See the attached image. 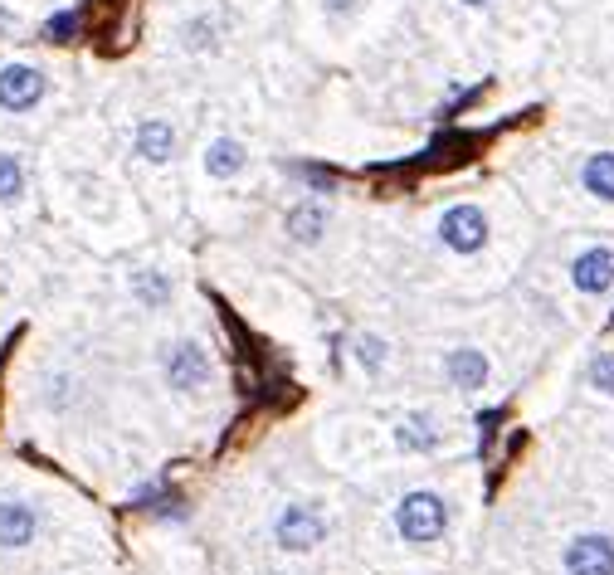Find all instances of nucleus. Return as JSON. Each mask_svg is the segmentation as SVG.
<instances>
[{"mask_svg":"<svg viewBox=\"0 0 614 575\" xmlns=\"http://www.w3.org/2000/svg\"><path fill=\"white\" fill-rule=\"evenodd\" d=\"M35 527H39V512L30 502H0V546L5 551H20L35 541Z\"/></svg>","mask_w":614,"mask_h":575,"instance_id":"obj_12","label":"nucleus"},{"mask_svg":"<svg viewBox=\"0 0 614 575\" xmlns=\"http://www.w3.org/2000/svg\"><path fill=\"white\" fill-rule=\"evenodd\" d=\"M561 561H566V575H614V537L610 532H580Z\"/></svg>","mask_w":614,"mask_h":575,"instance_id":"obj_6","label":"nucleus"},{"mask_svg":"<svg viewBox=\"0 0 614 575\" xmlns=\"http://www.w3.org/2000/svg\"><path fill=\"white\" fill-rule=\"evenodd\" d=\"M395 444L405 454H434L444 444V424L434 420V415H405V420L395 424Z\"/></svg>","mask_w":614,"mask_h":575,"instance_id":"obj_13","label":"nucleus"},{"mask_svg":"<svg viewBox=\"0 0 614 575\" xmlns=\"http://www.w3.org/2000/svg\"><path fill=\"white\" fill-rule=\"evenodd\" d=\"M580 186L595 195V200H610L614 205V152L585 156V166H580Z\"/></svg>","mask_w":614,"mask_h":575,"instance_id":"obj_15","label":"nucleus"},{"mask_svg":"<svg viewBox=\"0 0 614 575\" xmlns=\"http://www.w3.org/2000/svg\"><path fill=\"white\" fill-rule=\"evenodd\" d=\"M161 371H166V385L181 390V395H205V390L215 385V361H210V351L200 342H191V337L166 346Z\"/></svg>","mask_w":614,"mask_h":575,"instance_id":"obj_3","label":"nucleus"},{"mask_svg":"<svg viewBox=\"0 0 614 575\" xmlns=\"http://www.w3.org/2000/svg\"><path fill=\"white\" fill-rule=\"evenodd\" d=\"M132 293H137V303L147 307V312H166L171 298H176V288H171V278L161 269H132Z\"/></svg>","mask_w":614,"mask_h":575,"instance_id":"obj_14","label":"nucleus"},{"mask_svg":"<svg viewBox=\"0 0 614 575\" xmlns=\"http://www.w3.org/2000/svg\"><path fill=\"white\" fill-rule=\"evenodd\" d=\"M181 44L195 49V54H210V49H220V20L215 15H195L181 25Z\"/></svg>","mask_w":614,"mask_h":575,"instance_id":"obj_17","label":"nucleus"},{"mask_svg":"<svg viewBox=\"0 0 614 575\" xmlns=\"http://www.w3.org/2000/svg\"><path fill=\"white\" fill-rule=\"evenodd\" d=\"M25 195V166L15 152H0V205H15Z\"/></svg>","mask_w":614,"mask_h":575,"instance_id":"obj_19","label":"nucleus"},{"mask_svg":"<svg viewBox=\"0 0 614 575\" xmlns=\"http://www.w3.org/2000/svg\"><path fill=\"white\" fill-rule=\"evenodd\" d=\"M585 381H590V390H600V395H614V351H595L590 356Z\"/></svg>","mask_w":614,"mask_h":575,"instance_id":"obj_22","label":"nucleus"},{"mask_svg":"<svg viewBox=\"0 0 614 575\" xmlns=\"http://www.w3.org/2000/svg\"><path fill=\"white\" fill-rule=\"evenodd\" d=\"M283 230H288V239H293V244H317L322 234L332 230V210H327L322 200H298V205L288 210Z\"/></svg>","mask_w":614,"mask_h":575,"instance_id":"obj_11","label":"nucleus"},{"mask_svg":"<svg viewBox=\"0 0 614 575\" xmlns=\"http://www.w3.org/2000/svg\"><path fill=\"white\" fill-rule=\"evenodd\" d=\"M83 35V10H59V15H49V25H44V39L49 44H74Z\"/></svg>","mask_w":614,"mask_h":575,"instance_id":"obj_20","label":"nucleus"},{"mask_svg":"<svg viewBox=\"0 0 614 575\" xmlns=\"http://www.w3.org/2000/svg\"><path fill=\"white\" fill-rule=\"evenodd\" d=\"M571 283H576V293H585V298L610 293V288H614V249H610V244L580 249L576 264H571Z\"/></svg>","mask_w":614,"mask_h":575,"instance_id":"obj_8","label":"nucleus"},{"mask_svg":"<svg viewBox=\"0 0 614 575\" xmlns=\"http://www.w3.org/2000/svg\"><path fill=\"white\" fill-rule=\"evenodd\" d=\"M346 10H356V0H327V15H346Z\"/></svg>","mask_w":614,"mask_h":575,"instance_id":"obj_23","label":"nucleus"},{"mask_svg":"<svg viewBox=\"0 0 614 575\" xmlns=\"http://www.w3.org/2000/svg\"><path fill=\"white\" fill-rule=\"evenodd\" d=\"M293 176H298L312 195H332L337 191V181H342L337 171H327V166H317V161H298V166H293Z\"/></svg>","mask_w":614,"mask_h":575,"instance_id":"obj_21","label":"nucleus"},{"mask_svg":"<svg viewBox=\"0 0 614 575\" xmlns=\"http://www.w3.org/2000/svg\"><path fill=\"white\" fill-rule=\"evenodd\" d=\"M176 147H181V137H176V127L166 117H142L137 132H132V152L142 161H152V166H166L176 156Z\"/></svg>","mask_w":614,"mask_h":575,"instance_id":"obj_9","label":"nucleus"},{"mask_svg":"<svg viewBox=\"0 0 614 575\" xmlns=\"http://www.w3.org/2000/svg\"><path fill=\"white\" fill-rule=\"evenodd\" d=\"M478 152V137H463V132H449V137H439V142H429V152L420 156L424 166H459L468 156Z\"/></svg>","mask_w":614,"mask_h":575,"instance_id":"obj_16","label":"nucleus"},{"mask_svg":"<svg viewBox=\"0 0 614 575\" xmlns=\"http://www.w3.org/2000/svg\"><path fill=\"white\" fill-rule=\"evenodd\" d=\"M200 166H205L210 181H234V176H244V166H249V147H244L239 137H230V132H220V137L205 142Z\"/></svg>","mask_w":614,"mask_h":575,"instance_id":"obj_10","label":"nucleus"},{"mask_svg":"<svg viewBox=\"0 0 614 575\" xmlns=\"http://www.w3.org/2000/svg\"><path fill=\"white\" fill-rule=\"evenodd\" d=\"M49 78L35 64H5L0 69V113H30L44 103Z\"/></svg>","mask_w":614,"mask_h":575,"instance_id":"obj_5","label":"nucleus"},{"mask_svg":"<svg viewBox=\"0 0 614 575\" xmlns=\"http://www.w3.org/2000/svg\"><path fill=\"white\" fill-rule=\"evenodd\" d=\"M444 381L454 385L459 395H478L483 385L493 381L488 351H478V346H454V351L444 356Z\"/></svg>","mask_w":614,"mask_h":575,"instance_id":"obj_7","label":"nucleus"},{"mask_svg":"<svg viewBox=\"0 0 614 575\" xmlns=\"http://www.w3.org/2000/svg\"><path fill=\"white\" fill-rule=\"evenodd\" d=\"M463 5H473V10H483V5H493V0H463Z\"/></svg>","mask_w":614,"mask_h":575,"instance_id":"obj_24","label":"nucleus"},{"mask_svg":"<svg viewBox=\"0 0 614 575\" xmlns=\"http://www.w3.org/2000/svg\"><path fill=\"white\" fill-rule=\"evenodd\" d=\"M610 327H614V317H610Z\"/></svg>","mask_w":614,"mask_h":575,"instance_id":"obj_25","label":"nucleus"},{"mask_svg":"<svg viewBox=\"0 0 614 575\" xmlns=\"http://www.w3.org/2000/svg\"><path fill=\"white\" fill-rule=\"evenodd\" d=\"M395 532H400V541H410V546L444 541V532H449V502L439 498V493H429V488L405 493L400 507H395Z\"/></svg>","mask_w":614,"mask_h":575,"instance_id":"obj_1","label":"nucleus"},{"mask_svg":"<svg viewBox=\"0 0 614 575\" xmlns=\"http://www.w3.org/2000/svg\"><path fill=\"white\" fill-rule=\"evenodd\" d=\"M351 346H356V366H361L366 376H381V371H385V356H390V346H385L376 332H361V337H356Z\"/></svg>","mask_w":614,"mask_h":575,"instance_id":"obj_18","label":"nucleus"},{"mask_svg":"<svg viewBox=\"0 0 614 575\" xmlns=\"http://www.w3.org/2000/svg\"><path fill=\"white\" fill-rule=\"evenodd\" d=\"M439 244L449 249V254H483V244H488V234H493V225H488V215H483V205H473V200H459V205H449L444 215H439Z\"/></svg>","mask_w":614,"mask_h":575,"instance_id":"obj_4","label":"nucleus"},{"mask_svg":"<svg viewBox=\"0 0 614 575\" xmlns=\"http://www.w3.org/2000/svg\"><path fill=\"white\" fill-rule=\"evenodd\" d=\"M327 541V512L317 502H288L278 507L273 517V546L288 551V556H303V551H317Z\"/></svg>","mask_w":614,"mask_h":575,"instance_id":"obj_2","label":"nucleus"}]
</instances>
